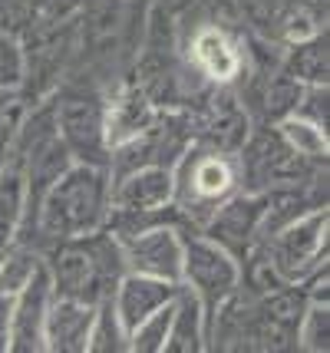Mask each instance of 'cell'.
<instances>
[{
	"mask_svg": "<svg viewBox=\"0 0 330 353\" xmlns=\"http://www.w3.org/2000/svg\"><path fill=\"white\" fill-rule=\"evenodd\" d=\"M175 291H178V284H172V281L136 274V271H123L119 281L112 284V291L106 301L112 304L119 323H123L126 330H132V327L139 321H145L152 310L165 307V304L175 297Z\"/></svg>",
	"mask_w": 330,
	"mask_h": 353,
	"instance_id": "cell-12",
	"label": "cell"
},
{
	"mask_svg": "<svg viewBox=\"0 0 330 353\" xmlns=\"http://www.w3.org/2000/svg\"><path fill=\"white\" fill-rule=\"evenodd\" d=\"M294 347L304 353L330 350V301H307L294 327Z\"/></svg>",
	"mask_w": 330,
	"mask_h": 353,
	"instance_id": "cell-19",
	"label": "cell"
},
{
	"mask_svg": "<svg viewBox=\"0 0 330 353\" xmlns=\"http://www.w3.org/2000/svg\"><path fill=\"white\" fill-rule=\"evenodd\" d=\"M162 109L152 103V96L142 90L132 77H119L103 92V123H106V145L119 149L142 136L158 119Z\"/></svg>",
	"mask_w": 330,
	"mask_h": 353,
	"instance_id": "cell-10",
	"label": "cell"
},
{
	"mask_svg": "<svg viewBox=\"0 0 330 353\" xmlns=\"http://www.w3.org/2000/svg\"><path fill=\"white\" fill-rule=\"evenodd\" d=\"M10 347V297L0 294V353Z\"/></svg>",
	"mask_w": 330,
	"mask_h": 353,
	"instance_id": "cell-28",
	"label": "cell"
},
{
	"mask_svg": "<svg viewBox=\"0 0 330 353\" xmlns=\"http://www.w3.org/2000/svg\"><path fill=\"white\" fill-rule=\"evenodd\" d=\"M43 261H47L50 281H53V294L73 297L83 304L106 301L112 284L126 271L119 241L110 228L43 248Z\"/></svg>",
	"mask_w": 330,
	"mask_h": 353,
	"instance_id": "cell-2",
	"label": "cell"
},
{
	"mask_svg": "<svg viewBox=\"0 0 330 353\" xmlns=\"http://www.w3.org/2000/svg\"><path fill=\"white\" fill-rule=\"evenodd\" d=\"M23 218H27L23 172L17 165V159H3L0 162V251L20 238Z\"/></svg>",
	"mask_w": 330,
	"mask_h": 353,
	"instance_id": "cell-16",
	"label": "cell"
},
{
	"mask_svg": "<svg viewBox=\"0 0 330 353\" xmlns=\"http://www.w3.org/2000/svg\"><path fill=\"white\" fill-rule=\"evenodd\" d=\"M281 66L284 73L304 83V86H324L330 83V50H327V30L314 33L300 43L281 46Z\"/></svg>",
	"mask_w": 330,
	"mask_h": 353,
	"instance_id": "cell-15",
	"label": "cell"
},
{
	"mask_svg": "<svg viewBox=\"0 0 330 353\" xmlns=\"http://www.w3.org/2000/svg\"><path fill=\"white\" fill-rule=\"evenodd\" d=\"M40 23L37 0H0V33L23 40Z\"/></svg>",
	"mask_w": 330,
	"mask_h": 353,
	"instance_id": "cell-23",
	"label": "cell"
},
{
	"mask_svg": "<svg viewBox=\"0 0 330 353\" xmlns=\"http://www.w3.org/2000/svg\"><path fill=\"white\" fill-rule=\"evenodd\" d=\"M53 281L47 261L10 297V347L7 353H43V323L53 304Z\"/></svg>",
	"mask_w": 330,
	"mask_h": 353,
	"instance_id": "cell-11",
	"label": "cell"
},
{
	"mask_svg": "<svg viewBox=\"0 0 330 353\" xmlns=\"http://www.w3.org/2000/svg\"><path fill=\"white\" fill-rule=\"evenodd\" d=\"M294 112L327 129L330 125V90H327V83H324V86H304Z\"/></svg>",
	"mask_w": 330,
	"mask_h": 353,
	"instance_id": "cell-26",
	"label": "cell"
},
{
	"mask_svg": "<svg viewBox=\"0 0 330 353\" xmlns=\"http://www.w3.org/2000/svg\"><path fill=\"white\" fill-rule=\"evenodd\" d=\"M238 188L241 172L235 152H221L195 139L172 165V212L182 228L198 231L205 218Z\"/></svg>",
	"mask_w": 330,
	"mask_h": 353,
	"instance_id": "cell-3",
	"label": "cell"
},
{
	"mask_svg": "<svg viewBox=\"0 0 330 353\" xmlns=\"http://www.w3.org/2000/svg\"><path fill=\"white\" fill-rule=\"evenodd\" d=\"M96 304L73 297H53L43 323V353H86Z\"/></svg>",
	"mask_w": 330,
	"mask_h": 353,
	"instance_id": "cell-13",
	"label": "cell"
},
{
	"mask_svg": "<svg viewBox=\"0 0 330 353\" xmlns=\"http://www.w3.org/2000/svg\"><path fill=\"white\" fill-rule=\"evenodd\" d=\"M169 321H172V301L165 307L152 310L145 321H139L129 330V353H162L169 337Z\"/></svg>",
	"mask_w": 330,
	"mask_h": 353,
	"instance_id": "cell-21",
	"label": "cell"
},
{
	"mask_svg": "<svg viewBox=\"0 0 330 353\" xmlns=\"http://www.w3.org/2000/svg\"><path fill=\"white\" fill-rule=\"evenodd\" d=\"M294 3H300V0H238L241 17H248V23H251L258 33H265L271 43H274V37H278V27H281L284 14H287Z\"/></svg>",
	"mask_w": 330,
	"mask_h": 353,
	"instance_id": "cell-22",
	"label": "cell"
},
{
	"mask_svg": "<svg viewBox=\"0 0 330 353\" xmlns=\"http://www.w3.org/2000/svg\"><path fill=\"white\" fill-rule=\"evenodd\" d=\"M23 112H27V96H23V92L20 90H0V162L7 159L10 145H14Z\"/></svg>",
	"mask_w": 330,
	"mask_h": 353,
	"instance_id": "cell-24",
	"label": "cell"
},
{
	"mask_svg": "<svg viewBox=\"0 0 330 353\" xmlns=\"http://www.w3.org/2000/svg\"><path fill=\"white\" fill-rule=\"evenodd\" d=\"M182 57L208 86H238L248 73L245 37L228 30L225 23H198L185 40Z\"/></svg>",
	"mask_w": 330,
	"mask_h": 353,
	"instance_id": "cell-7",
	"label": "cell"
},
{
	"mask_svg": "<svg viewBox=\"0 0 330 353\" xmlns=\"http://www.w3.org/2000/svg\"><path fill=\"white\" fill-rule=\"evenodd\" d=\"M86 353H129V330L119 323L110 301L96 304V317L90 327Z\"/></svg>",
	"mask_w": 330,
	"mask_h": 353,
	"instance_id": "cell-20",
	"label": "cell"
},
{
	"mask_svg": "<svg viewBox=\"0 0 330 353\" xmlns=\"http://www.w3.org/2000/svg\"><path fill=\"white\" fill-rule=\"evenodd\" d=\"M274 129H278L281 142L298 155V159H304V162H327L330 136L324 125H317V123H311V119L298 116V112H291V116L278 119Z\"/></svg>",
	"mask_w": 330,
	"mask_h": 353,
	"instance_id": "cell-17",
	"label": "cell"
},
{
	"mask_svg": "<svg viewBox=\"0 0 330 353\" xmlns=\"http://www.w3.org/2000/svg\"><path fill=\"white\" fill-rule=\"evenodd\" d=\"M110 169L106 165H90V162H73L70 169L47 188L33 212L30 228L23 231L20 241L33 245L40 254L43 248L66 241V238H83L93 231L106 228L110 218Z\"/></svg>",
	"mask_w": 330,
	"mask_h": 353,
	"instance_id": "cell-1",
	"label": "cell"
},
{
	"mask_svg": "<svg viewBox=\"0 0 330 353\" xmlns=\"http://www.w3.org/2000/svg\"><path fill=\"white\" fill-rule=\"evenodd\" d=\"M86 0H37V10H40V20H50V23H70L76 20L79 10H83Z\"/></svg>",
	"mask_w": 330,
	"mask_h": 353,
	"instance_id": "cell-27",
	"label": "cell"
},
{
	"mask_svg": "<svg viewBox=\"0 0 330 353\" xmlns=\"http://www.w3.org/2000/svg\"><path fill=\"white\" fill-rule=\"evenodd\" d=\"M327 231H330V208L327 205H314L294 221L281 225L261 238V245L254 248L271 271L287 281V284H300L304 277H311L317 268L327 264Z\"/></svg>",
	"mask_w": 330,
	"mask_h": 353,
	"instance_id": "cell-5",
	"label": "cell"
},
{
	"mask_svg": "<svg viewBox=\"0 0 330 353\" xmlns=\"http://www.w3.org/2000/svg\"><path fill=\"white\" fill-rule=\"evenodd\" d=\"M185 231L178 221H156L145 228L116 238L119 251H123V264L126 271L149 277H162L178 284L182 277V251H185Z\"/></svg>",
	"mask_w": 330,
	"mask_h": 353,
	"instance_id": "cell-8",
	"label": "cell"
},
{
	"mask_svg": "<svg viewBox=\"0 0 330 353\" xmlns=\"http://www.w3.org/2000/svg\"><path fill=\"white\" fill-rule=\"evenodd\" d=\"M208 350V310L202 301L178 284L172 297V321L162 353H205Z\"/></svg>",
	"mask_w": 330,
	"mask_h": 353,
	"instance_id": "cell-14",
	"label": "cell"
},
{
	"mask_svg": "<svg viewBox=\"0 0 330 353\" xmlns=\"http://www.w3.org/2000/svg\"><path fill=\"white\" fill-rule=\"evenodd\" d=\"M43 268V254L27 241H14L0 251V294L14 297L37 271Z\"/></svg>",
	"mask_w": 330,
	"mask_h": 353,
	"instance_id": "cell-18",
	"label": "cell"
},
{
	"mask_svg": "<svg viewBox=\"0 0 330 353\" xmlns=\"http://www.w3.org/2000/svg\"><path fill=\"white\" fill-rule=\"evenodd\" d=\"M103 86L90 79H63L53 90V112H56V136L76 162L106 165L110 169V145H106V123H103Z\"/></svg>",
	"mask_w": 330,
	"mask_h": 353,
	"instance_id": "cell-4",
	"label": "cell"
},
{
	"mask_svg": "<svg viewBox=\"0 0 330 353\" xmlns=\"http://www.w3.org/2000/svg\"><path fill=\"white\" fill-rule=\"evenodd\" d=\"M245 268L231 251L215 245L212 238H205L202 231H185V251H182V277L178 284L189 288L202 307L208 310V330H212V314L241 291Z\"/></svg>",
	"mask_w": 330,
	"mask_h": 353,
	"instance_id": "cell-6",
	"label": "cell"
},
{
	"mask_svg": "<svg viewBox=\"0 0 330 353\" xmlns=\"http://www.w3.org/2000/svg\"><path fill=\"white\" fill-rule=\"evenodd\" d=\"M205 238H212L215 245L231 251L238 261L254 248L261 245V231H265V192H251V188H238L235 195L221 201L218 208L202 221L198 228Z\"/></svg>",
	"mask_w": 330,
	"mask_h": 353,
	"instance_id": "cell-9",
	"label": "cell"
},
{
	"mask_svg": "<svg viewBox=\"0 0 330 353\" xmlns=\"http://www.w3.org/2000/svg\"><path fill=\"white\" fill-rule=\"evenodd\" d=\"M23 86V46L20 40L0 33V90Z\"/></svg>",
	"mask_w": 330,
	"mask_h": 353,
	"instance_id": "cell-25",
	"label": "cell"
}]
</instances>
